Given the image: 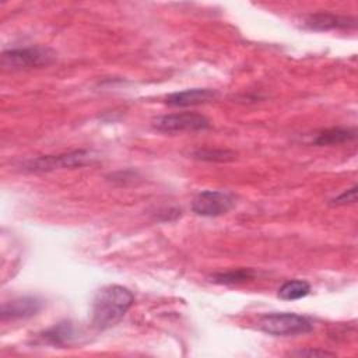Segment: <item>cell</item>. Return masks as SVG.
<instances>
[{
  "label": "cell",
  "mask_w": 358,
  "mask_h": 358,
  "mask_svg": "<svg viewBox=\"0 0 358 358\" xmlns=\"http://www.w3.org/2000/svg\"><path fill=\"white\" fill-rule=\"evenodd\" d=\"M357 201V186H352L351 189L343 192L340 196L334 197L331 200V204L334 206H344V204H352Z\"/></svg>",
  "instance_id": "cell-15"
},
{
  "label": "cell",
  "mask_w": 358,
  "mask_h": 358,
  "mask_svg": "<svg viewBox=\"0 0 358 358\" xmlns=\"http://www.w3.org/2000/svg\"><path fill=\"white\" fill-rule=\"evenodd\" d=\"M210 126L211 123L204 115L194 113V112L164 115L154 120V127L164 133L197 131V130H206Z\"/></svg>",
  "instance_id": "cell-5"
},
{
  "label": "cell",
  "mask_w": 358,
  "mask_h": 358,
  "mask_svg": "<svg viewBox=\"0 0 358 358\" xmlns=\"http://www.w3.org/2000/svg\"><path fill=\"white\" fill-rule=\"evenodd\" d=\"M257 327L271 336H296L313 330V324L306 316L292 312L264 313L260 316Z\"/></svg>",
  "instance_id": "cell-2"
},
{
  "label": "cell",
  "mask_w": 358,
  "mask_h": 358,
  "mask_svg": "<svg viewBox=\"0 0 358 358\" xmlns=\"http://www.w3.org/2000/svg\"><path fill=\"white\" fill-rule=\"evenodd\" d=\"M95 155L88 150H76L57 155H43L24 162L22 169L27 172H52L56 169H71L91 164Z\"/></svg>",
  "instance_id": "cell-3"
},
{
  "label": "cell",
  "mask_w": 358,
  "mask_h": 358,
  "mask_svg": "<svg viewBox=\"0 0 358 358\" xmlns=\"http://www.w3.org/2000/svg\"><path fill=\"white\" fill-rule=\"evenodd\" d=\"M235 204V197L228 192L204 190L194 196L192 210L201 217H218L228 213Z\"/></svg>",
  "instance_id": "cell-6"
},
{
  "label": "cell",
  "mask_w": 358,
  "mask_h": 358,
  "mask_svg": "<svg viewBox=\"0 0 358 358\" xmlns=\"http://www.w3.org/2000/svg\"><path fill=\"white\" fill-rule=\"evenodd\" d=\"M55 56V52L46 46L14 48L1 53V66L10 70L36 69L50 64Z\"/></svg>",
  "instance_id": "cell-4"
},
{
  "label": "cell",
  "mask_w": 358,
  "mask_h": 358,
  "mask_svg": "<svg viewBox=\"0 0 358 358\" xmlns=\"http://www.w3.org/2000/svg\"><path fill=\"white\" fill-rule=\"evenodd\" d=\"M217 92L211 88H189L178 92H172L165 98V103L175 108L194 106L213 101Z\"/></svg>",
  "instance_id": "cell-9"
},
{
  "label": "cell",
  "mask_w": 358,
  "mask_h": 358,
  "mask_svg": "<svg viewBox=\"0 0 358 358\" xmlns=\"http://www.w3.org/2000/svg\"><path fill=\"white\" fill-rule=\"evenodd\" d=\"M42 338L52 345L63 347L66 344H70V341L74 338V327L67 320L59 322L57 324L45 330L42 333Z\"/></svg>",
  "instance_id": "cell-11"
},
{
  "label": "cell",
  "mask_w": 358,
  "mask_h": 358,
  "mask_svg": "<svg viewBox=\"0 0 358 358\" xmlns=\"http://www.w3.org/2000/svg\"><path fill=\"white\" fill-rule=\"evenodd\" d=\"M310 291V284L305 280H288L278 288V298L284 301H295L306 296Z\"/></svg>",
  "instance_id": "cell-13"
},
{
  "label": "cell",
  "mask_w": 358,
  "mask_h": 358,
  "mask_svg": "<svg viewBox=\"0 0 358 358\" xmlns=\"http://www.w3.org/2000/svg\"><path fill=\"white\" fill-rule=\"evenodd\" d=\"M43 306V302L36 296H20L4 302L1 306V320L28 319L35 316Z\"/></svg>",
  "instance_id": "cell-7"
},
{
  "label": "cell",
  "mask_w": 358,
  "mask_h": 358,
  "mask_svg": "<svg viewBox=\"0 0 358 358\" xmlns=\"http://www.w3.org/2000/svg\"><path fill=\"white\" fill-rule=\"evenodd\" d=\"M134 302L133 292L117 284L101 288L92 301L91 324L95 330H106L113 327Z\"/></svg>",
  "instance_id": "cell-1"
},
{
  "label": "cell",
  "mask_w": 358,
  "mask_h": 358,
  "mask_svg": "<svg viewBox=\"0 0 358 358\" xmlns=\"http://www.w3.org/2000/svg\"><path fill=\"white\" fill-rule=\"evenodd\" d=\"M305 27L313 31H330V29H354L357 20L352 17L331 14V13H315L305 18Z\"/></svg>",
  "instance_id": "cell-8"
},
{
  "label": "cell",
  "mask_w": 358,
  "mask_h": 358,
  "mask_svg": "<svg viewBox=\"0 0 358 358\" xmlns=\"http://www.w3.org/2000/svg\"><path fill=\"white\" fill-rule=\"evenodd\" d=\"M357 137L355 129H345V127H331L322 130L313 136L310 144L313 145H334L341 144Z\"/></svg>",
  "instance_id": "cell-10"
},
{
  "label": "cell",
  "mask_w": 358,
  "mask_h": 358,
  "mask_svg": "<svg viewBox=\"0 0 358 358\" xmlns=\"http://www.w3.org/2000/svg\"><path fill=\"white\" fill-rule=\"evenodd\" d=\"M255 275H256V271L253 268H236V270L215 273L214 275H211V281L222 285H235V284L250 281L255 278Z\"/></svg>",
  "instance_id": "cell-12"
},
{
  "label": "cell",
  "mask_w": 358,
  "mask_h": 358,
  "mask_svg": "<svg viewBox=\"0 0 358 358\" xmlns=\"http://www.w3.org/2000/svg\"><path fill=\"white\" fill-rule=\"evenodd\" d=\"M292 357H334V352L326 351V350H313V348H303L289 352Z\"/></svg>",
  "instance_id": "cell-16"
},
{
  "label": "cell",
  "mask_w": 358,
  "mask_h": 358,
  "mask_svg": "<svg viewBox=\"0 0 358 358\" xmlns=\"http://www.w3.org/2000/svg\"><path fill=\"white\" fill-rule=\"evenodd\" d=\"M236 152L222 148H197L192 152V157L199 161L207 162H229L236 159Z\"/></svg>",
  "instance_id": "cell-14"
}]
</instances>
